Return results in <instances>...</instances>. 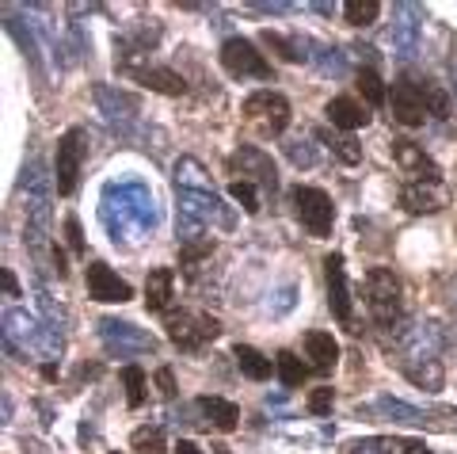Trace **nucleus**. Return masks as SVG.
<instances>
[{
    "instance_id": "9b49d317",
    "label": "nucleus",
    "mask_w": 457,
    "mask_h": 454,
    "mask_svg": "<svg viewBox=\"0 0 457 454\" xmlns=\"http://www.w3.org/2000/svg\"><path fill=\"white\" fill-rule=\"evenodd\" d=\"M104 340L114 348V351H153L156 348V340L149 332H141L134 329V324H126V321H104Z\"/></svg>"
},
{
    "instance_id": "7c9ffc66",
    "label": "nucleus",
    "mask_w": 457,
    "mask_h": 454,
    "mask_svg": "<svg viewBox=\"0 0 457 454\" xmlns=\"http://www.w3.org/2000/svg\"><path fill=\"white\" fill-rule=\"evenodd\" d=\"M228 195H233V203L245 210V214H260V198H255V188L248 180H233L228 183Z\"/></svg>"
},
{
    "instance_id": "c85d7f7f",
    "label": "nucleus",
    "mask_w": 457,
    "mask_h": 454,
    "mask_svg": "<svg viewBox=\"0 0 457 454\" xmlns=\"http://www.w3.org/2000/svg\"><path fill=\"white\" fill-rule=\"evenodd\" d=\"M134 450H137V454H168L164 432H161V428H137V432H134Z\"/></svg>"
},
{
    "instance_id": "9d476101",
    "label": "nucleus",
    "mask_w": 457,
    "mask_h": 454,
    "mask_svg": "<svg viewBox=\"0 0 457 454\" xmlns=\"http://www.w3.org/2000/svg\"><path fill=\"white\" fill-rule=\"evenodd\" d=\"M324 275H328V302H332V314L351 324V290H347V275H343V256L332 252L324 260Z\"/></svg>"
},
{
    "instance_id": "f704fd0d",
    "label": "nucleus",
    "mask_w": 457,
    "mask_h": 454,
    "mask_svg": "<svg viewBox=\"0 0 457 454\" xmlns=\"http://www.w3.org/2000/svg\"><path fill=\"white\" fill-rule=\"evenodd\" d=\"M213 252V240L210 237H198V240H191L187 248H183V264H198L203 256H210Z\"/></svg>"
},
{
    "instance_id": "79ce46f5",
    "label": "nucleus",
    "mask_w": 457,
    "mask_h": 454,
    "mask_svg": "<svg viewBox=\"0 0 457 454\" xmlns=\"http://www.w3.org/2000/svg\"><path fill=\"white\" fill-rule=\"evenodd\" d=\"M404 454H431V450H427L423 443H404Z\"/></svg>"
},
{
    "instance_id": "cd10ccee",
    "label": "nucleus",
    "mask_w": 457,
    "mask_h": 454,
    "mask_svg": "<svg viewBox=\"0 0 457 454\" xmlns=\"http://www.w3.org/2000/svg\"><path fill=\"white\" fill-rule=\"evenodd\" d=\"M286 157L297 161V168H317L320 149H317V141H286Z\"/></svg>"
},
{
    "instance_id": "a878e982",
    "label": "nucleus",
    "mask_w": 457,
    "mask_h": 454,
    "mask_svg": "<svg viewBox=\"0 0 457 454\" xmlns=\"http://www.w3.org/2000/svg\"><path fill=\"white\" fill-rule=\"evenodd\" d=\"M343 12H347V23H351V27H370V23L378 20L381 4H378V0H347V4H343Z\"/></svg>"
},
{
    "instance_id": "f03ea898",
    "label": "nucleus",
    "mask_w": 457,
    "mask_h": 454,
    "mask_svg": "<svg viewBox=\"0 0 457 454\" xmlns=\"http://www.w3.org/2000/svg\"><path fill=\"white\" fill-rule=\"evenodd\" d=\"M80 161H84V130L73 126V130H65V138L57 141V157H54V188L62 198L77 195Z\"/></svg>"
},
{
    "instance_id": "c03bdc74",
    "label": "nucleus",
    "mask_w": 457,
    "mask_h": 454,
    "mask_svg": "<svg viewBox=\"0 0 457 454\" xmlns=\"http://www.w3.org/2000/svg\"><path fill=\"white\" fill-rule=\"evenodd\" d=\"M114 454H119V450H114Z\"/></svg>"
},
{
    "instance_id": "dca6fc26",
    "label": "nucleus",
    "mask_w": 457,
    "mask_h": 454,
    "mask_svg": "<svg viewBox=\"0 0 457 454\" xmlns=\"http://www.w3.org/2000/svg\"><path fill=\"white\" fill-rule=\"evenodd\" d=\"M305 351H309V359L317 371H332L336 359H339V344L332 340V332H320V329L305 332Z\"/></svg>"
},
{
    "instance_id": "ea45409f",
    "label": "nucleus",
    "mask_w": 457,
    "mask_h": 454,
    "mask_svg": "<svg viewBox=\"0 0 457 454\" xmlns=\"http://www.w3.org/2000/svg\"><path fill=\"white\" fill-rule=\"evenodd\" d=\"M4 294H12V298L20 294V279H16V272H12V267H4Z\"/></svg>"
},
{
    "instance_id": "ddd939ff",
    "label": "nucleus",
    "mask_w": 457,
    "mask_h": 454,
    "mask_svg": "<svg viewBox=\"0 0 457 454\" xmlns=\"http://www.w3.org/2000/svg\"><path fill=\"white\" fill-rule=\"evenodd\" d=\"M328 122H332L336 130H343V134L362 130V126L370 122V107H362L359 99H351V96H336L332 104H328Z\"/></svg>"
},
{
    "instance_id": "473e14b6",
    "label": "nucleus",
    "mask_w": 457,
    "mask_h": 454,
    "mask_svg": "<svg viewBox=\"0 0 457 454\" xmlns=\"http://www.w3.org/2000/svg\"><path fill=\"white\" fill-rule=\"evenodd\" d=\"M396 450H400L396 439H362L351 454H396Z\"/></svg>"
},
{
    "instance_id": "b1692460",
    "label": "nucleus",
    "mask_w": 457,
    "mask_h": 454,
    "mask_svg": "<svg viewBox=\"0 0 457 454\" xmlns=\"http://www.w3.org/2000/svg\"><path fill=\"white\" fill-rule=\"evenodd\" d=\"M275 366H278V378H282V386H290V390H297L302 382L309 378V366L294 356V351H278V359H275Z\"/></svg>"
},
{
    "instance_id": "5701e85b",
    "label": "nucleus",
    "mask_w": 457,
    "mask_h": 454,
    "mask_svg": "<svg viewBox=\"0 0 457 454\" xmlns=\"http://www.w3.org/2000/svg\"><path fill=\"white\" fill-rule=\"evenodd\" d=\"M317 134H320L324 146H332V153H336L343 164H362V146L351 134H339V138H332L328 130H317Z\"/></svg>"
},
{
    "instance_id": "20e7f679",
    "label": "nucleus",
    "mask_w": 457,
    "mask_h": 454,
    "mask_svg": "<svg viewBox=\"0 0 457 454\" xmlns=\"http://www.w3.org/2000/svg\"><path fill=\"white\" fill-rule=\"evenodd\" d=\"M245 115L252 119V122H260L263 126V134H282L286 126H290V99H286L282 92H270V88H263V92H252L248 99H245Z\"/></svg>"
},
{
    "instance_id": "7ed1b4c3",
    "label": "nucleus",
    "mask_w": 457,
    "mask_h": 454,
    "mask_svg": "<svg viewBox=\"0 0 457 454\" xmlns=\"http://www.w3.org/2000/svg\"><path fill=\"white\" fill-rule=\"evenodd\" d=\"M294 195V210L302 225L312 233V237H332V222H336V206H332V195H324L320 188H297L290 191Z\"/></svg>"
},
{
    "instance_id": "6e6552de",
    "label": "nucleus",
    "mask_w": 457,
    "mask_h": 454,
    "mask_svg": "<svg viewBox=\"0 0 457 454\" xmlns=\"http://www.w3.org/2000/svg\"><path fill=\"white\" fill-rule=\"evenodd\" d=\"M393 157L408 176H416V183H438V176H442V168L435 164V157L431 153H423L416 141H396Z\"/></svg>"
},
{
    "instance_id": "f3484780",
    "label": "nucleus",
    "mask_w": 457,
    "mask_h": 454,
    "mask_svg": "<svg viewBox=\"0 0 457 454\" xmlns=\"http://www.w3.org/2000/svg\"><path fill=\"white\" fill-rule=\"evenodd\" d=\"M198 408H203V416L213 424L218 432H233L237 428V405L233 401H225V397H198Z\"/></svg>"
},
{
    "instance_id": "58836bf2",
    "label": "nucleus",
    "mask_w": 457,
    "mask_h": 454,
    "mask_svg": "<svg viewBox=\"0 0 457 454\" xmlns=\"http://www.w3.org/2000/svg\"><path fill=\"white\" fill-rule=\"evenodd\" d=\"M16 329H20V314H8V317H4V332H16ZM35 336H38L35 324L27 321V324H23V340H35Z\"/></svg>"
},
{
    "instance_id": "2f4dec72",
    "label": "nucleus",
    "mask_w": 457,
    "mask_h": 454,
    "mask_svg": "<svg viewBox=\"0 0 457 454\" xmlns=\"http://www.w3.org/2000/svg\"><path fill=\"white\" fill-rule=\"evenodd\" d=\"M332 405H336L332 386H317V390L309 393V408H312L317 416H328V413H332Z\"/></svg>"
},
{
    "instance_id": "72a5a7b5",
    "label": "nucleus",
    "mask_w": 457,
    "mask_h": 454,
    "mask_svg": "<svg viewBox=\"0 0 457 454\" xmlns=\"http://www.w3.org/2000/svg\"><path fill=\"white\" fill-rule=\"evenodd\" d=\"M312 58H317V65L324 69L328 77H339V73H343V54H339V50H332V54H328V50H317Z\"/></svg>"
},
{
    "instance_id": "6ab92c4d",
    "label": "nucleus",
    "mask_w": 457,
    "mask_h": 454,
    "mask_svg": "<svg viewBox=\"0 0 457 454\" xmlns=\"http://www.w3.org/2000/svg\"><path fill=\"white\" fill-rule=\"evenodd\" d=\"M408 378L416 382L423 393H442V386H446V371H442L438 359H423L416 366H408Z\"/></svg>"
},
{
    "instance_id": "423d86ee",
    "label": "nucleus",
    "mask_w": 457,
    "mask_h": 454,
    "mask_svg": "<svg viewBox=\"0 0 457 454\" xmlns=\"http://www.w3.org/2000/svg\"><path fill=\"white\" fill-rule=\"evenodd\" d=\"M84 287L96 302H130L134 298V287L126 282L119 272H111L107 264H88V272H84Z\"/></svg>"
},
{
    "instance_id": "4468645a",
    "label": "nucleus",
    "mask_w": 457,
    "mask_h": 454,
    "mask_svg": "<svg viewBox=\"0 0 457 454\" xmlns=\"http://www.w3.org/2000/svg\"><path fill=\"white\" fill-rule=\"evenodd\" d=\"M400 203L411 214H435V210H442V195L435 183H404L400 188Z\"/></svg>"
},
{
    "instance_id": "412c9836",
    "label": "nucleus",
    "mask_w": 457,
    "mask_h": 454,
    "mask_svg": "<svg viewBox=\"0 0 457 454\" xmlns=\"http://www.w3.org/2000/svg\"><path fill=\"white\" fill-rule=\"evenodd\" d=\"M359 92H362V104H370V107H381L385 99H389V88H385V80H381V73L374 65H362L359 69Z\"/></svg>"
},
{
    "instance_id": "1a4fd4ad",
    "label": "nucleus",
    "mask_w": 457,
    "mask_h": 454,
    "mask_svg": "<svg viewBox=\"0 0 457 454\" xmlns=\"http://www.w3.org/2000/svg\"><path fill=\"white\" fill-rule=\"evenodd\" d=\"M389 99H393V119H396L400 126H408V130L423 126V119H427V104H423V92L416 88V84L400 80Z\"/></svg>"
},
{
    "instance_id": "a211bd4d",
    "label": "nucleus",
    "mask_w": 457,
    "mask_h": 454,
    "mask_svg": "<svg viewBox=\"0 0 457 454\" xmlns=\"http://www.w3.org/2000/svg\"><path fill=\"white\" fill-rule=\"evenodd\" d=\"M233 164H245V168H248V172H252L255 180H260V183H263V188H270V191H275V188H278V172H275V164H270V161L263 157V153H260V149H252V146H245V149H240V153H237V157H233Z\"/></svg>"
},
{
    "instance_id": "bb28decb",
    "label": "nucleus",
    "mask_w": 457,
    "mask_h": 454,
    "mask_svg": "<svg viewBox=\"0 0 457 454\" xmlns=\"http://www.w3.org/2000/svg\"><path fill=\"white\" fill-rule=\"evenodd\" d=\"M420 428H427V432H457V413L453 408H423Z\"/></svg>"
},
{
    "instance_id": "e433bc0d",
    "label": "nucleus",
    "mask_w": 457,
    "mask_h": 454,
    "mask_svg": "<svg viewBox=\"0 0 457 454\" xmlns=\"http://www.w3.org/2000/svg\"><path fill=\"white\" fill-rule=\"evenodd\" d=\"M263 42H270V46H275V50L282 54V58H286V62H297V58H302V50L286 46V38H282V35H270V31H267V35H263Z\"/></svg>"
},
{
    "instance_id": "0eeeda50",
    "label": "nucleus",
    "mask_w": 457,
    "mask_h": 454,
    "mask_svg": "<svg viewBox=\"0 0 457 454\" xmlns=\"http://www.w3.org/2000/svg\"><path fill=\"white\" fill-rule=\"evenodd\" d=\"M366 302L374 309L378 321H389V314H396V302H400V282L389 267H374L366 275Z\"/></svg>"
},
{
    "instance_id": "393cba45",
    "label": "nucleus",
    "mask_w": 457,
    "mask_h": 454,
    "mask_svg": "<svg viewBox=\"0 0 457 454\" xmlns=\"http://www.w3.org/2000/svg\"><path fill=\"white\" fill-rule=\"evenodd\" d=\"M119 378L126 386V405H130V408L145 405V371H141V366H122Z\"/></svg>"
},
{
    "instance_id": "f8f14e48",
    "label": "nucleus",
    "mask_w": 457,
    "mask_h": 454,
    "mask_svg": "<svg viewBox=\"0 0 457 454\" xmlns=\"http://www.w3.org/2000/svg\"><path fill=\"white\" fill-rule=\"evenodd\" d=\"M134 80L141 84V88L164 92V96H183L187 92V80H183L176 69H168V65H141V69H134Z\"/></svg>"
},
{
    "instance_id": "2eb2a0df",
    "label": "nucleus",
    "mask_w": 457,
    "mask_h": 454,
    "mask_svg": "<svg viewBox=\"0 0 457 454\" xmlns=\"http://www.w3.org/2000/svg\"><path fill=\"white\" fill-rule=\"evenodd\" d=\"M176 275L168 272V267H156V272H149L145 279V309L149 314H164V309L171 306V294H176Z\"/></svg>"
},
{
    "instance_id": "aec40b11",
    "label": "nucleus",
    "mask_w": 457,
    "mask_h": 454,
    "mask_svg": "<svg viewBox=\"0 0 457 454\" xmlns=\"http://www.w3.org/2000/svg\"><path fill=\"white\" fill-rule=\"evenodd\" d=\"M176 183H179V191H198V195H213L210 188V176L198 168L195 157H183L179 168H176Z\"/></svg>"
},
{
    "instance_id": "39448f33",
    "label": "nucleus",
    "mask_w": 457,
    "mask_h": 454,
    "mask_svg": "<svg viewBox=\"0 0 457 454\" xmlns=\"http://www.w3.org/2000/svg\"><path fill=\"white\" fill-rule=\"evenodd\" d=\"M221 65L233 77H255V80H270V77H275V73H270V65L263 62V54L255 50V42H248V38H225Z\"/></svg>"
},
{
    "instance_id": "c756f323",
    "label": "nucleus",
    "mask_w": 457,
    "mask_h": 454,
    "mask_svg": "<svg viewBox=\"0 0 457 454\" xmlns=\"http://www.w3.org/2000/svg\"><path fill=\"white\" fill-rule=\"evenodd\" d=\"M420 92H423V104H427V111H431V115H438V119H446V115H450V96L442 92L435 80H423V84H420Z\"/></svg>"
},
{
    "instance_id": "4c0bfd02",
    "label": "nucleus",
    "mask_w": 457,
    "mask_h": 454,
    "mask_svg": "<svg viewBox=\"0 0 457 454\" xmlns=\"http://www.w3.org/2000/svg\"><path fill=\"white\" fill-rule=\"evenodd\" d=\"M156 386H161V393L168 397H176V374H171V366H161V371H156Z\"/></svg>"
},
{
    "instance_id": "a19ab883",
    "label": "nucleus",
    "mask_w": 457,
    "mask_h": 454,
    "mask_svg": "<svg viewBox=\"0 0 457 454\" xmlns=\"http://www.w3.org/2000/svg\"><path fill=\"white\" fill-rule=\"evenodd\" d=\"M176 454H203V450H198L191 439H179V443H176Z\"/></svg>"
},
{
    "instance_id": "f257e3e1",
    "label": "nucleus",
    "mask_w": 457,
    "mask_h": 454,
    "mask_svg": "<svg viewBox=\"0 0 457 454\" xmlns=\"http://www.w3.org/2000/svg\"><path fill=\"white\" fill-rule=\"evenodd\" d=\"M164 329L179 344V351H198L203 344H210V340L221 336V324L213 321V317L187 314V309H171V314L164 317Z\"/></svg>"
},
{
    "instance_id": "4be33fe9",
    "label": "nucleus",
    "mask_w": 457,
    "mask_h": 454,
    "mask_svg": "<svg viewBox=\"0 0 457 454\" xmlns=\"http://www.w3.org/2000/svg\"><path fill=\"white\" fill-rule=\"evenodd\" d=\"M237 363H240V371H245V378H252V382H267L270 378V359L263 356V351L248 348V344L237 348Z\"/></svg>"
},
{
    "instance_id": "c9c22d12",
    "label": "nucleus",
    "mask_w": 457,
    "mask_h": 454,
    "mask_svg": "<svg viewBox=\"0 0 457 454\" xmlns=\"http://www.w3.org/2000/svg\"><path fill=\"white\" fill-rule=\"evenodd\" d=\"M65 237H69V248H73L77 256H84V248H88V245H84V233H80L77 214H69V218H65Z\"/></svg>"
},
{
    "instance_id": "37998d69",
    "label": "nucleus",
    "mask_w": 457,
    "mask_h": 454,
    "mask_svg": "<svg viewBox=\"0 0 457 454\" xmlns=\"http://www.w3.org/2000/svg\"><path fill=\"white\" fill-rule=\"evenodd\" d=\"M218 454H228V450H225V447H218Z\"/></svg>"
}]
</instances>
